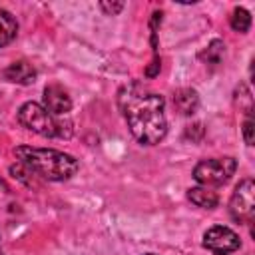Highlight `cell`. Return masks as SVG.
Wrapping results in <instances>:
<instances>
[{"label": "cell", "instance_id": "obj_1", "mask_svg": "<svg viewBox=\"0 0 255 255\" xmlns=\"http://www.w3.org/2000/svg\"><path fill=\"white\" fill-rule=\"evenodd\" d=\"M120 112L133 133V137L143 145L159 143L167 133L165 102L161 94L151 92L141 82H129L118 94Z\"/></svg>", "mask_w": 255, "mask_h": 255}, {"label": "cell", "instance_id": "obj_2", "mask_svg": "<svg viewBox=\"0 0 255 255\" xmlns=\"http://www.w3.org/2000/svg\"><path fill=\"white\" fill-rule=\"evenodd\" d=\"M14 155L26 169H30L32 173H36L44 179H50V181H66L72 175H76V171L80 167V163L74 155L58 151V149L20 145L14 149Z\"/></svg>", "mask_w": 255, "mask_h": 255}, {"label": "cell", "instance_id": "obj_3", "mask_svg": "<svg viewBox=\"0 0 255 255\" xmlns=\"http://www.w3.org/2000/svg\"><path fill=\"white\" fill-rule=\"evenodd\" d=\"M18 122L26 129L38 135H44V137H70L72 135L70 120H62V116H54L42 104H36V102H26L18 110Z\"/></svg>", "mask_w": 255, "mask_h": 255}, {"label": "cell", "instance_id": "obj_4", "mask_svg": "<svg viewBox=\"0 0 255 255\" xmlns=\"http://www.w3.org/2000/svg\"><path fill=\"white\" fill-rule=\"evenodd\" d=\"M237 169L235 157H211L203 159L193 167V179L199 185L211 187V185H223L231 179V175Z\"/></svg>", "mask_w": 255, "mask_h": 255}, {"label": "cell", "instance_id": "obj_5", "mask_svg": "<svg viewBox=\"0 0 255 255\" xmlns=\"http://www.w3.org/2000/svg\"><path fill=\"white\" fill-rule=\"evenodd\" d=\"M229 211L235 221H251L255 213V183L251 177L239 181L235 187L231 201H229Z\"/></svg>", "mask_w": 255, "mask_h": 255}, {"label": "cell", "instance_id": "obj_6", "mask_svg": "<svg viewBox=\"0 0 255 255\" xmlns=\"http://www.w3.org/2000/svg\"><path fill=\"white\" fill-rule=\"evenodd\" d=\"M239 245H241L239 235L225 225H215V227L207 229L203 235V247L215 255H229V253L237 251Z\"/></svg>", "mask_w": 255, "mask_h": 255}, {"label": "cell", "instance_id": "obj_7", "mask_svg": "<svg viewBox=\"0 0 255 255\" xmlns=\"http://www.w3.org/2000/svg\"><path fill=\"white\" fill-rule=\"evenodd\" d=\"M44 108L54 116H66L72 110V98L60 84H50L44 88Z\"/></svg>", "mask_w": 255, "mask_h": 255}, {"label": "cell", "instance_id": "obj_8", "mask_svg": "<svg viewBox=\"0 0 255 255\" xmlns=\"http://www.w3.org/2000/svg\"><path fill=\"white\" fill-rule=\"evenodd\" d=\"M4 78L12 84H22V86H28L36 80V68L26 62V60H18V62H12L6 70H4Z\"/></svg>", "mask_w": 255, "mask_h": 255}, {"label": "cell", "instance_id": "obj_9", "mask_svg": "<svg viewBox=\"0 0 255 255\" xmlns=\"http://www.w3.org/2000/svg\"><path fill=\"white\" fill-rule=\"evenodd\" d=\"M173 106L181 116H191L199 108V96L191 88H181L173 94Z\"/></svg>", "mask_w": 255, "mask_h": 255}, {"label": "cell", "instance_id": "obj_10", "mask_svg": "<svg viewBox=\"0 0 255 255\" xmlns=\"http://www.w3.org/2000/svg\"><path fill=\"white\" fill-rule=\"evenodd\" d=\"M187 197L193 205L197 207H203V209H213L217 203H219V197L217 193L211 189V187H205V185H197V187H191L187 191Z\"/></svg>", "mask_w": 255, "mask_h": 255}, {"label": "cell", "instance_id": "obj_11", "mask_svg": "<svg viewBox=\"0 0 255 255\" xmlns=\"http://www.w3.org/2000/svg\"><path fill=\"white\" fill-rule=\"evenodd\" d=\"M16 32H18V24H16L14 16L0 8V48L10 44L16 38Z\"/></svg>", "mask_w": 255, "mask_h": 255}, {"label": "cell", "instance_id": "obj_12", "mask_svg": "<svg viewBox=\"0 0 255 255\" xmlns=\"http://www.w3.org/2000/svg\"><path fill=\"white\" fill-rule=\"evenodd\" d=\"M231 28L235 32H247L249 26H251V14L245 10V8H235L231 12Z\"/></svg>", "mask_w": 255, "mask_h": 255}, {"label": "cell", "instance_id": "obj_13", "mask_svg": "<svg viewBox=\"0 0 255 255\" xmlns=\"http://www.w3.org/2000/svg\"><path fill=\"white\" fill-rule=\"evenodd\" d=\"M223 42L221 40H213L211 44H209V48H207V52L205 54H201V58H207V62H213V64H217L219 62V58H221V54H223Z\"/></svg>", "mask_w": 255, "mask_h": 255}, {"label": "cell", "instance_id": "obj_14", "mask_svg": "<svg viewBox=\"0 0 255 255\" xmlns=\"http://www.w3.org/2000/svg\"><path fill=\"white\" fill-rule=\"evenodd\" d=\"M253 129H255V124H253V120H251V116H249V118L245 120V124H243V137H245V143H247V145H253V141H255Z\"/></svg>", "mask_w": 255, "mask_h": 255}, {"label": "cell", "instance_id": "obj_15", "mask_svg": "<svg viewBox=\"0 0 255 255\" xmlns=\"http://www.w3.org/2000/svg\"><path fill=\"white\" fill-rule=\"evenodd\" d=\"M100 8L108 14V16H114V14H118L122 8H124V2H116V4H110V2H102L100 4Z\"/></svg>", "mask_w": 255, "mask_h": 255}, {"label": "cell", "instance_id": "obj_16", "mask_svg": "<svg viewBox=\"0 0 255 255\" xmlns=\"http://www.w3.org/2000/svg\"><path fill=\"white\" fill-rule=\"evenodd\" d=\"M0 255H4V253H2V249H0Z\"/></svg>", "mask_w": 255, "mask_h": 255}, {"label": "cell", "instance_id": "obj_17", "mask_svg": "<svg viewBox=\"0 0 255 255\" xmlns=\"http://www.w3.org/2000/svg\"><path fill=\"white\" fill-rule=\"evenodd\" d=\"M145 255H153V253H145Z\"/></svg>", "mask_w": 255, "mask_h": 255}]
</instances>
